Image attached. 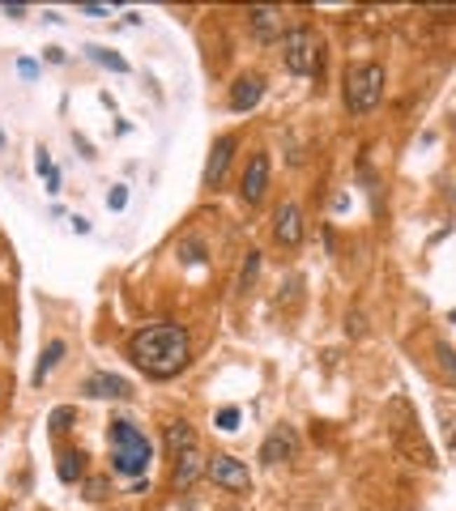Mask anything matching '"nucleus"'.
<instances>
[{
    "mask_svg": "<svg viewBox=\"0 0 456 511\" xmlns=\"http://www.w3.org/2000/svg\"><path fill=\"white\" fill-rule=\"evenodd\" d=\"M85 494H90V498H103L107 486H103V482H85Z\"/></svg>",
    "mask_w": 456,
    "mask_h": 511,
    "instance_id": "nucleus-24",
    "label": "nucleus"
},
{
    "mask_svg": "<svg viewBox=\"0 0 456 511\" xmlns=\"http://www.w3.org/2000/svg\"><path fill=\"white\" fill-rule=\"evenodd\" d=\"M107 204H111V209H124V204H128V188H124V183H120V188H111Z\"/></svg>",
    "mask_w": 456,
    "mask_h": 511,
    "instance_id": "nucleus-23",
    "label": "nucleus"
},
{
    "mask_svg": "<svg viewBox=\"0 0 456 511\" xmlns=\"http://www.w3.org/2000/svg\"><path fill=\"white\" fill-rule=\"evenodd\" d=\"M81 392H85V396H98V400H128V396H132V384L120 379V375L98 371V375H90V379L81 384Z\"/></svg>",
    "mask_w": 456,
    "mask_h": 511,
    "instance_id": "nucleus-7",
    "label": "nucleus"
},
{
    "mask_svg": "<svg viewBox=\"0 0 456 511\" xmlns=\"http://www.w3.org/2000/svg\"><path fill=\"white\" fill-rule=\"evenodd\" d=\"M167 443H171V451L179 456V451L196 447V435H192V426H188V422H171V426H167Z\"/></svg>",
    "mask_w": 456,
    "mask_h": 511,
    "instance_id": "nucleus-15",
    "label": "nucleus"
},
{
    "mask_svg": "<svg viewBox=\"0 0 456 511\" xmlns=\"http://www.w3.org/2000/svg\"><path fill=\"white\" fill-rule=\"evenodd\" d=\"M247 26H251V34H256L261 43H277L282 38V13L277 9H247Z\"/></svg>",
    "mask_w": 456,
    "mask_h": 511,
    "instance_id": "nucleus-11",
    "label": "nucleus"
},
{
    "mask_svg": "<svg viewBox=\"0 0 456 511\" xmlns=\"http://www.w3.org/2000/svg\"><path fill=\"white\" fill-rule=\"evenodd\" d=\"M256 269H261V251H251V255H247V269H243V277H239V286H243V290L256 281Z\"/></svg>",
    "mask_w": 456,
    "mask_h": 511,
    "instance_id": "nucleus-22",
    "label": "nucleus"
},
{
    "mask_svg": "<svg viewBox=\"0 0 456 511\" xmlns=\"http://www.w3.org/2000/svg\"><path fill=\"white\" fill-rule=\"evenodd\" d=\"M200 473H205V456H200L196 447H188V451L175 456V490H192Z\"/></svg>",
    "mask_w": 456,
    "mask_h": 511,
    "instance_id": "nucleus-12",
    "label": "nucleus"
},
{
    "mask_svg": "<svg viewBox=\"0 0 456 511\" xmlns=\"http://www.w3.org/2000/svg\"><path fill=\"white\" fill-rule=\"evenodd\" d=\"M435 358H439V371L456 384V349L452 345H435Z\"/></svg>",
    "mask_w": 456,
    "mask_h": 511,
    "instance_id": "nucleus-19",
    "label": "nucleus"
},
{
    "mask_svg": "<svg viewBox=\"0 0 456 511\" xmlns=\"http://www.w3.org/2000/svg\"><path fill=\"white\" fill-rule=\"evenodd\" d=\"M235 136H218V145L209 149V162H205V183L209 188H218L222 179H226V167H230V158H235Z\"/></svg>",
    "mask_w": 456,
    "mask_h": 511,
    "instance_id": "nucleus-10",
    "label": "nucleus"
},
{
    "mask_svg": "<svg viewBox=\"0 0 456 511\" xmlns=\"http://www.w3.org/2000/svg\"><path fill=\"white\" fill-rule=\"evenodd\" d=\"M85 51H90V60H94V64H107L111 73H128V60H120L116 51H103V47H85Z\"/></svg>",
    "mask_w": 456,
    "mask_h": 511,
    "instance_id": "nucleus-17",
    "label": "nucleus"
},
{
    "mask_svg": "<svg viewBox=\"0 0 456 511\" xmlns=\"http://www.w3.org/2000/svg\"><path fill=\"white\" fill-rule=\"evenodd\" d=\"M81 460H85L81 451H64V456H60V482H77V477L85 473Z\"/></svg>",
    "mask_w": 456,
    "mask_h": 511,
    "instance_id": "nucleus-16",
    "label": "nucleus"
},
{
    "mask_svg": "<svg viewBox=\"0 0 456 511\" xmlns=\"http://www.w3.org/2000/svg\"><path fill=\"white\" fill-rule=\"evenodd\" d=\"M261 94H265V81L256 77V73H247V77H239L235 85H230V107L235 111H251L261 102Z\"/></svg>",
    "mask_w": 456,
    "mask_h": 511,
    "instance_id": "nucleus-13",
    "label": "nucleus"
},
{
    "mask_svg": "<svg viewBox=\"0 0 456 511\" xmlns=\"http://www.w3.org/2000/svg\"><path fill=\"white\" fill-rule=\"evenodd\" d=\"M384 98V69L380 64H350L345 73V107L354 115H367Z\"/></svg>",
    "mask_w": 456,
    "mask_h": 511,
    "instance_id": "nucleus-3",
    "label": "nucleus"
},
{
    "mask_svg": "<svg viewBox=\"0 0 456 511\" xmlns=\"http://www.w3.org/2000/svg\"><path fill=\"white\" fill-rule=\"evenodd\" d=\"M294 451H298V439H294L290 426H277V430L261 443V460H265V465H282V460H290Z\"/></svg>",
    "mask_w": 456,
    "mask_h": 511,
    "instance_id": "nucleus-9",
    "label": "nucleus"
},
{
    "mask_svg": "<svg viewBox=\"0 0 456 511\" xmlns=\"http://www.w3.org/2000/svg\"><path fill=\"white\" fill-rule=\"evenodd\" d=\"M128 354H132V363H137L145 375H154V379H171V375H179V371L188 367V358H192V341H188V328H184V324L163 320V324L141 328V332L132 337Z\"/></svg>",
    "mask_w": 456,
    "mask_h": 511,
    "instance_id": "nucleus-1",
    "label": "nucleus"
},
{
    "mask_svg": "<svg viewBox=\"0 0 456 511\" xmlns=\"http://www.w3.org/2000/svg\"><path fill=\"white\" fill-rule=\"evenodd\" d=\"M52 435H64L69 430V422H77V414H73V405H60V409H52Z\"/></svg>",
    "mask_w": 456,
    "mask_h": 511,
    "instance_id": "nucleus-18",
    "label": "nucleus"
},
{
    "mask_svg": "<svg viewBox=\"0 0 456 511\" xmlns=\"http://www.w3.org/2000/svg\"><path fill=\"white\" fill-rule=\"evenodd\" d=\"M282 60H286V69L298 73V77L316 69V38H312L308 26H294V30L282 34Z\"/></svg>",
    "mask_w": 456,
    "mask_h": 511,
    "instance_id": "nucleus-4",
    "label": "nucleus"
},
{
    "mask_svg": "<svg viewBox=\"0 0 456 511\" xmlns=\"http://www.w3.org/2000/svg\"><path fill=\"white\" fill-rule=\"evenodd\" d=\"M60 358H64V341H52V345H47V349H43V358H39V367H34V375H30V384L39 388V384L47 379V375H52V371L60 367Z\"/></svg>",
    "mask_w": 456,
    "mask_h": 511,
    "instance_id": "nucleus-14",
    "label": "nucleus"
},
{
    "mask_svg": "<svg viewBox=\"0 0 456 511\" xmlns=\"http://www.w3.org/2000/svg\"><path fill=\"white\" fill-rule=\"evenodd\" d=\"M273 239L282 247H298L303 243V209L298 204H282L277 218H273Z\"/></svg>",
    "mask_w": 456,
    "mask_h": 511,
    "instance_id": "nucleus-8",
    "label": "nucleus"
},
{
    "mask_svg": "<svg viewBox=\"0 0 456 511\" xmlns=\"http://www.w3.org/2000/svg\"><path fill=\"white\" fill-rule=\"evenodd\" d=\"M452 324H456V312H452Z\"/></svg>",
    "mask_w": 456,
    "mask_h": 511,
    "instance_id": "nucleus-26",
    "label": "nucleus"
},
{
    "mask_svg": "<svg viewBox=\"0 0 456 511\" xmlns=\"http://www.w3.org/2000/svg\"><path fill=\"white\" fill-rule=\"evenodd\" d=\"M179 251H184V260H188V265H205V260H209V251H205V243H200V239H188Z\"/></svg>",
    "mask_w": 456,
    "mask_h": 511,
    "instance_id": "nucleus-20",
    "label": "nucleus"
},
{
    "mask_svg": "<svg viewBox=\"0 0 456 511\" xmlns=\"http://www.w3.org/2000/svg\"><path fill=\"white\" fill-rule=\"evenodd\" d=\"M218 430H239V409L235 405H226V409H218Z\"/></svg>",
    "mask_w": 456,
    "mask_h": 511,
    "instance_id": "nucleus-21",
    "label": "nucleus"
},
{
    "mask_svg": "<svg viewBox=\"0 0 456 511\" xmlns=\"http://www.w3.org/2000/svg\"><path fill=\"white\" fill-rule=\"evenodd\" d=\"M18 73H22V77H34L39 69H34V60H22V64H18Z\"/></svg>",
    "mask_w": 456,
    "mask_h": 511,
    "instance_id": "nucleus-25",
    "label": "nucleus"
},
{
    "mask_svg": "<svg viewBox=\"0 0 456 511\" xmlns=\"http://www.w3.org/2000/svg\"><path fill=\"white\" fill-rule=\"evenodd\" d=\"M265 188H269V153H251V162H247V171H243L239 196H243L247 204H261V200H265Z\"/></svg>",
    "mask_w": 456,
    "mask_h": 511,
    "instance_id": "nucleus-6",
    "label": "nucleus"
},
{
    "mask_svg": "<svg viewBox=\"0 0 456 511\" xmlns=\"http://www.w3.org/2000/svg\"><path fill=\"white\" fill-rule=\"evenodd\" d=\"M149 460H154V443L145 439L141 426H132L128 418L111 422V469L124 477H145Z\"/></svg>",
    "mask_w": 456,
    "mask_h": 511,
    "instance_id": "nucleus-2",
    "label": "nucleus"
},
{
    "mask_svg": "<svg viewBox=\"0 0 456 511\" xmlns=\"http://www.w3.org/2000/svg\"><path fill=\"white\" fill-rule=\"evenodd\" d=\"M205 473H209V482L222 486V490H247V486H251L247 465H243V460H235V456H209V460H205Z\"/></svg>",
    "mask_w": 456,
    "mask_h": 511,
    "instance_id": "nucleus-5",
    "label": "nucleus"
}]
</instances>
